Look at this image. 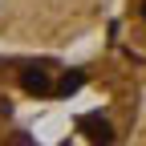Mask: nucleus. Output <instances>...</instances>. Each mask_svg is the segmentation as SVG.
I'll use <instances>...</instances> for the list:
<instances>
[{
	"label": "nucleus",
	"instance_id": "nucleus-4",
	"mask_svg": "<svg viewBox=\"0 0 146 146\" xmlns=\"http://www.w3.org/2000/svg\"><path fill=\"white\" fill-rule=\"evenodd\" d=\"M134 146H146V118H142V126H138V134H134Z\"/></svg>",
	"mask_w": 146,
	"mask_h": 146
},
{
	"label": "nucleus",
	"instance_id": "nucleus-1",
	"mask_svg": "<svg viewBox=\"0 0 146 146\" xmlns=\"http://www.w3.org/2000/svg\"><path fill=\"white\" fill-rule=\"evenodd\" d=\"M146 118V65L118 36L69 49L0 53V146H134Z\"/></svg>",
	"mask_w": 146,
	"mask_h": 146
},
{
	"label": "nucleus",
	"instance_id": "nucleus-2",
	"mask_svg": "<svg viewBox=\"0 0 146 146\" xmlns=\"http://www.w3.org/2000/svg\"><path fill=\"white\" fill-rule=\"evenodd\" d=\"M114 0H0L4 49H77L106 29Z\"/></svg>",
	"mask_w": 146,
	"mask_h": 146
},
{
	"label": "nucleus",
	"instance_id": "nucleus-3",
	"mask_svg": "<svg viewBox=\"0 0 146 146\" xmlns=\"http://www.w3.org/2000/svg\"><path fill=\"white\" fill-rule=\"evenodd\" d=\"M114 36L146 65V0H122V12L114 21Z\"/></svg>",
	"mask_w": 146,
	"mask_h": 146
}]
</instances>
